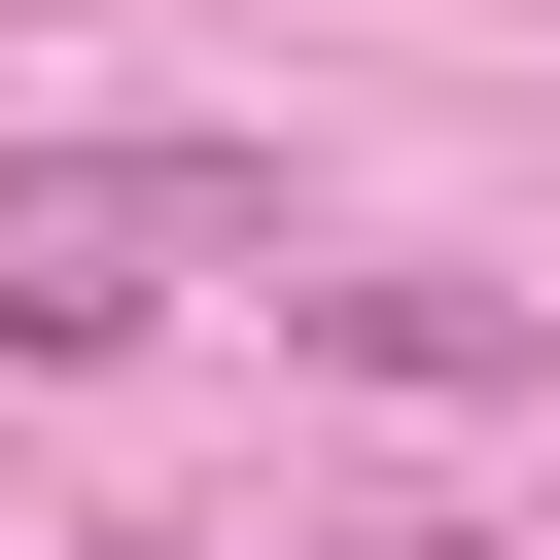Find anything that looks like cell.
<instances>
[{
	"label": "cell",
	"mask_w": 560,
	"mask_h": 560,
	"mask_svg": "<svg viewBox=\"0 0 560 560\" xmlns=\"http://www.w3.org/2000/svg\"><path fill=\"white\" fill-rule=\"evenodd\" d=\"M175 280H280V140H0V350H140Z\"/></svg>",
	"instance_id": "obj_1"
},
{
	"label": "cell",
	"mask_w": 560,
	"mask_h": 560,
	"mask_svg": "<svg viewBox=\"0 0 560 560\" xmlns=\"http://www.w3.org/2000/svg\"><path fill=\"white\" fill-rule=\"evenodd\" d=\"M280 315H315L350 385H420V420H490V385H560V315H525V280H455V245H350V280H280Z\"/></svg>",
	"instance_id": "obj_2"
},
{
	"label": "cell",
	"mask_w": 560,
	"mask_h": 560,
	"mask_svg": "<svg viewBox=\"0 0 560 560\" xmlns=\"http://www.w3.org/2000/svg\"><path fill=\"white\" fill-rule=\"evenodd\" d=\"M70 560H210V525H70Z\"/></svg>",
	"instance_id": "obj_3"
}]
</instances>
